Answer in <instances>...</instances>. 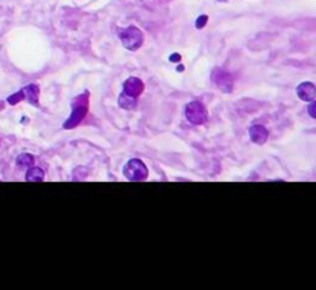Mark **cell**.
Masks as SVG:
<instances>
[{
	"label": "cell",
	"instance_id": "cell-12",
	"mask_svg": "<svg viewBox=\"0 0 316 290\" xmlns=\"http://www.w3.org/2000/svg\"><path fill=\"white\" fill-rule=\"evenodd\" d=\"M16 164H17L19 168H30V167L34 165V156L30 155V153H23L17 158Z\"/></svg>",
	"mask_w": 316,
	"mask_h": 290
},
{
	"label": "cell",
	"instance_id": "cell-9",
	"mask_svg": "<svg viewBox=\"0 0 316 290\" xmlns=\"http://www.w3.org/2000/svg\"><path fill=\"white\" fill-rule=\"evenodd\" d=\"M22 91H23V94H25V99L31 105H39V87L37 85H28Z\"/></svg>",
	"mask_w": 316,
	"mask_h": 290
},
{
	"label": "cell",
	"instance_id": "cell-2",
	"mask_svg": "<svg viewBox=\"0 0 316 290\" xmlns=\"http://www.w3.org/2000/svg\"><path fill=\"white\" fill-rule=\"evenodd\" d=\"M88 111V94H84V96H79V98L74 99L72 102V113L69 116V119L63 124L65 128H69V127H76L81 120L85 117Z\"/></svg>",
	"mask_w": 316,
	"mask_h": 290
},
{
	"label": "cell",
	"instance_id": "cell-14",
	"mask_svg": "<svg viewBox=\"0 0 316 290\" xmlns=\"http://www.w3.org/2000/svg\"><path fill=\"white\" fill-rule=\"evenodd\" d=\"M307 113H308V116H310V117L316 119V99H313L311 102H308Z\"/></svg>",
	"mask_w": 316,
	"mask_h": 290
},
{
	"label": "cell",
	"instance_id": "cell-5",
	"mask_svg": "<svg viewBox=\"0 0 316 290\" xmlns=\"http://www.w3.org/2000/svg\"><path fill=\"white\" fill-rule=\"evenodd\" d=\"M213 81H214V84L219 87L224 93H230L231 88H233V79H231V76L228 75L227 71H224L221 68L213 71Z\"/></svg>",
	"mask_w": 316,
	"mask_h": 290
},
{
	"label": "cell",
	"instance_id": "cell-16",
	"mask_svg": "<svg viewBox=\"0 0 316 290\" xmlns=\"http://www.w3.org/2000/svg\"><path fill=\"white\" fill-rule=\"evenodd\" d=\"M172 60H175V62H176V60H179V56H178V54H175V56L172 57Z\"/></svg>",
	"mask_w": 316,
	"mask_h": 290
},
{
	"label": "cell",
	"instance_id": "cell-3",
	"mask_svg": "<svg viewBox=\"0 0 316 290\" xmlns=\"http://www.w3.org/2000/svg\"><path fill=\"white\" fill-rule=\"evenodd\" d=\"M185 117L193 125H202L207 122L208 113H207V108L204 107V104H201L199 101H193V102L187 104V107H185Z\"/></svg>",
	"mask_w": 316,
	"mask_h": 290
},
{
	"label": "cell",
	"instance_id": "cell-15",
	"mask_svg": "<svg viewBox=\"0 0 316 290\" xmlns=\"http://www.w3.org/2000/svg\"><path fill=\"white\" fill-rule=\"evenodd\" d=\"M207 20H208V17H207V16H201V17H199V20H198V23H196V27L201 30V28L205 25V23H207Z\"/></svg>",
	"mask_w": 316,
	"mask_h": 290
},
{
	"label": "cell",
	"instance_id": "cell-10",
	"mask_svg": "<svg viewBox=\"0 0 316 290\" xmlns=\"http://www.w3.org/2000/svg\"><path fill=\"white\" fill-rule=\"evenodd\" d=\"M45 178V172H43V168L40 167H30L28 168V172H27V181L28 182H42Z\"/></svg>",
	"mask_w": 316,
	"mask_h": 290
},
{
	"label": "cell",
	"instance_id": "cell-4",
	"mask_svg": "<svg viewBox=\"0 0 316 290\" xmlns=\"http://www.w3.org/2000/svg\"><path fill=\"white\" fill-rule=\"evenodd\" d=\"M124 175L130 181H136V182L145 181V179H147V176H148V168L142 161L131 159V161L127 162V165L124 168Z\"/></svg>",
	"mask_w": 316,
	"mask_h": 290
},
{
	"label": "cell",
	"instance_id": "cell-13",
	"mask_svg": "<svg viewBox=\"0 0 316 290\" xmlns=\"http://www.w3.org/2000/svg\"><path fill=\"white\" fill-rule=\"evenodd\" d=\"M23 99H25V94H23V91H19L17 94L10 96V98H8V102H10V105H16L17 102H20V101H23Z\"/></svg>",
	"mask_w": 316,
	"mask_h": 290
},
{
	"label": "cell",
	"instance_id": "cell-11",
	"mask_svg": "<svg viewBox=\"0 0 316 290\" xmlns=\"http://www.w3.org/2000/svg\"><path fill=\"white\" fill-rule=\"evenodd\" d=\"M136 105H137V99L130 98V96H127L125 93H120V96H119V107L120 108L133 110V108H136Z\"/></svg>",
	"mask_w": 316,
	"mask_h": 290
},
{
	"label": "cell",
	"instance_id": "cell-8",
	"mask_svg": "<svg viewBox=\"0 0 316 290\" xmlns=\"http://www.w3.org/2000/svg\"><path fill=\"white\" fill-rule=\"evenodd\" d=\"M250 139H252V142L262 145L267 142V139H269V130H267L264 125H253L250 128Z\"/></svg>",
	"mask_w": 316,
	"mask_h": 290
},
{
	"label": "cell",
	"instance_id": "cell-6",
	"mask_svg": "<svg viewBox=\"0 0 316 290\" xmlns=\"http://www.w3.org/2000/svg\"><path fill=\"white\" fill-rule=\"evenodd\" d=\"M143 82L139 79V78H130L124 82V91L127 96H130V98H134L137 99L139 96L143 93Z\"/></svg>",
	"mask_w": 316,
	"mask_h": 290
},
{
	"label": "cell",
	"instance_id": "cell-1",
	"mask_svg": "<svg viewBox=\"0 0 316 290\" xmlns=\"http://www.w3.org/2000/svg\"><path fill=\"white\" fill-rule=\"evenodd\" d=\"M119 39L130 51H136L143 43V33L136 27H128L119 31Z\"/></svg>",
	"mask_w": 316,
	"mask_h": 290
},
{
	"label": "cell",
	"instance_id": "cell-7",
	"mask_svg": "<svg viewBox=\"0 0 316 290\" xmlns=\"http://www.w3.org/2000/svg\"><path fill=\"white\" fill-rule=\"evenodd\" d=\"M296 94L298 98L304 102H311L313 99H316V85L311 82H302L298 85L296 88Z\"/></svg>",
	"mask_w": 316,
	"mask_h": 290
}]
</instances>
